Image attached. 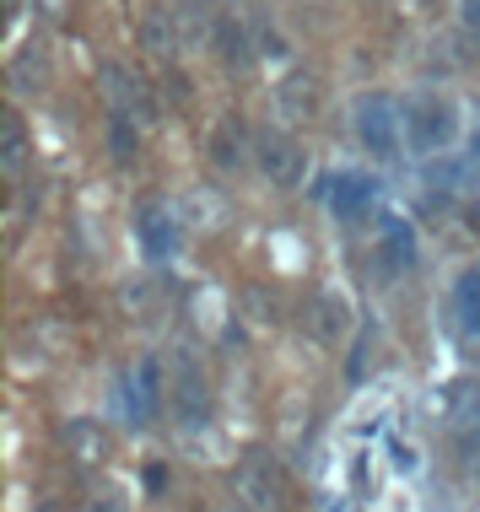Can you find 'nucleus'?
<instances>
[{"label":"nucleus","instance_id":"f257e3e1","mask_svg":"<svg viewBox=\"0 0 480 512\" xmlns=\"http://www.w3.org/2000/svg\"><path fill=\"white\" fill-rule=\"evenodd\" d=\"M232 496H238L243 512H276L281 507V464L265 448L243 453L232 464Z\"/></svg>","mask_w":480,"mask_h":512},{"label":"nucleus","instance_id":"f03ea898","mask_svg":"<svg viewBox=\"0 0 480 512\" xmlns=\"http://www.w3.org/2000/svg\"><path fill=\"white\" fill-rule=\"evenodd\" d=\"M400 108H394L383 92H362L356 98V135H362V146L373 151L378 162H394L400 157Z\"/></svg>","mask_w":480,"mask_h":512},{"label":"nucleus","instance_id":"7ed1b4c3","mask_svg":"<svg viewBox=\"0 0 480 512\" xmlns=\"http://www.w3.org/2000/svg\"><path fill=\"white\" fill-rule=\"evenodd\" d=\"M405 135H410V151H443L454 141V108L437 92H416L405 103Z\"/></svg>","mask_w":480,"mask_h":512},{"label":"nucleus","instance_id":"20e7f679","mask_svg":"<svg viewBox=\"0 0 480 512\" xmlns=\"http://www.w3.org/2000/svg\"><path fill=\"white\" fill-rule=\"evenodd\" d=\"M254 157H259V168H265V178L276 189H297V184H303V173H308L303 146H297L292 135H281V130H259L254 135Z\"/></svg>","mask_w":480,"mask_h":512},{"label":"nucleus","instance_id":"39448f33","mask_svg":"<svg viewBox=\"0 0 480 512\" xmlns=\"http://www.w3.org/2000/svg\"><path fill=\"white\" fill-rule=\"evenodd\" d=\"M216 54H222V65L232 76H249L254 71V33L243 27L238 17H216Z\"/></svg>","mask_w":480,"mask_h":512},{"label":"nucleus","instance_id":"423d86ee","mask_svg":"<svg viewBox=\"0 0 480 512\" xmlns=\"http://www.w3.org/2000/svg\"><path fill=\"white\" fill-rule=\"evenodd\" d=\"M157 399H162V362L157 356H146L141 367H135V378L125 383V405H130V421L146 426L157 415Z\"/></svg>","mask_w":480,"mask_h":512},{"label":"nucleus","instance_id":"0eeeda50","mask_svg":"<svg viewBox=\"0 0 480 512\" xmlns=\"http://www.w3.org/2000/svg\"><path fill=\"white\" fill-rule=\"evenodd\" d=\"M173 410H178V421H184L189 432H200L205 415H211V405H205V378L189 362L178 367V378H173Z\"/></svg>","mask_w":480,"mask_h":512},{"label":"nucleus","instance_id":"6e6552de","mask_svg":"<svg viewBox=\"0 0 480 512\" xmlns=\"http://www.w3.org/2000/svg\"><path fill=\"white\" fill-rule=\"evenodd\" d=\"M373 200H378V184H373L367 173H346V178L335 184V216H340V221H362Z\"/></svg>","mask_w":480,"mask_h":512},{"label":"nucleus","instance_id":"1a4fd4ad","mask_svg":"<svg viewBox=\"0 0 480 512\" xmlns=\"http://www.w3.org/2000/svg\"><path fill=\"white\" fill-rule=\"evenodd\" d=\"M135 232H141V243H146V254L152 259H168L173 248H178V227H173V216L168 211H141V221H135Z\"/></svg>","mask_w":480,"mask_h":512},{"label":"nucleus","instance_id":"9d476101","mask_svg":"<svg viewBox=\"0 0 480 512\" xmlns=\"http://www.w3.org/2000/svg\"><path fill=\"white\" fill-rule=\"evenodd\" d=\"M346 329H351L346 302H340L335 292H319V297H313V335H319L324 345H335V340H346Z\"/></svg>","mask_w":480,"mask_h":512},{"label":"nucleus","instance_id":"9b49d317","mask_svg":"<svg viewBox=\"0 0 480 512\" xmlns=\"http://www.w3.org/2000/svg\"><path fill=\"white\" fill-rule=\"evenodd\" d=\"M313 103H319V87H313L308 71H292V76L281 81V92H276L281 119H303V114H313Z\"/></svg>","mask_w":480,"mask_h":512},{"label":"nucleus","instance_id":"f8f14e48","mask_svg":"<svg viewBox=\"0 0 480 512\" xmlns=\"http://www.w3.org/2000/svg\"><path fill=\"white\" fill-rule=\"evenodd\" d=\"M65 448H71L81 464H103L108 459V437L92 421H65Z\"/></svg>","mask_w":480,"mask_h":512},{"label":"nucleus","instance_id":"ddd939ff","mask_svg":"<svg viewBox=\"0 0 480 512\" xmlns=\"http://www.w3.org/2000/svg\"><path fill=\"white\" fill-rule=\"evenodd\" d=\"M0 168L11 178L27 168V124L17 114H6V124H0Z\"/></svg>","mask_w":480,"mask_h":512},{"label":"nucleus","instance_id":"4468645a","mask_svg":"<svg viewBox=\"0 0 480 512\" xmlns=\"http://www.w3.org/2000/svg\"><path fill=\"white\" fill-rule=\"evenodd\" d=\"M454 308H459V329L480 335V270H464L454 286Z\"/></svg>","mask_w":480,"mask_h":512},{"label":"nucleus","instance_id":"2eb2a0df","mask_svg":"<svg viewBox=\"0 0 480 512\" xmlns=\"http://www.w3.org/2000/svg\"><path fill=\"white\" fill-rule=\"evenodd\" d=\"M108 92L119 98V114H125V108H135V119H146V114H152V103H146L141 81H135V76H125L119 65H108Z\"/></svg>","mask_w":480,"mask_h":512},{"label":"nucleus","instance_id":"dca6fc26","mask_svg":"<svg viewBox=\"0 0 480 512\" xmlns=\"http://www.w3.org/2000/svg\"><path fill=\"white\" fill-rule=\"evenodd\" d=\"M383 259H389L394 270H405L410 259H416V238H410L405 221H389V227H383Z\"/></svg>","mask_w":480,"mask_h":512},{"label":"nucleus","instance_id":"f3484780","mask_svg":"<svg viewBox=\"0 0 480 512\" xmlns=\"http://www.w3.org/2000/svg\"><path fill=\"white\" fill-rule=\"evenodd\" d=\"M38 71H44V49H22L17 60H11V87L17 92H38Z\"/></svg>","mask_w":480,"mask_h":512},{"label":"nucleus","instance_id":"a211bd4d","mask_svg":"<svg viewBox=\"0 0 480 512\" xmlns=\"http://www.w3.org/2000/svg\"><path fill=\"white\" fill-rule=\"evenodd\" d=\"M211 157L222 162V168H243V157H238V130H232V124H227L222 135H216V141H211Z\"/></svg>","mask_w":480,"mask_h":512},{"label":"nucleus","instance_id":"6ab92c4d","mask_svg":"<svg viewBox=\"0 0 480 512\" xmlns=\"http://www.w3.org/2000/svg\"><path fill=\"white\" fill-rule=\"evenodd\" d=\"M135 151V130H130V114H114V157H130Z\"/></svg>","mask_w":480,"mask_h":512},{"label":"nucleus","instance_id":"aec40b11","mask_svg":"<svg viewBox=\"0 0 480 512\" xmlns=\"http://www.w3.org/2000/svg\"><path fill=\"white\" fill-rule=\"evenodd\" d=\"M459 22L480 38V0H459Z\"/></svg>","mask_w":480,"mask_h":512},{"label":"nucleus","instance_id":"412c9836","mask_svg":"<svg viewBox=\"0 0 480 512\" xmlns=\"http://www.w3.org/2000/svg\"><path fill=\"white\" fill-rule=\"evenodd\" d=\"M394 469H400V475H416V453H410L405 442H394Z\"/></svg>","mask_w":480,"mask_h":512},{"label":"nucleus","instance_id":"4be33fe9","mask_svg":"<svg viewBox=\"0 0 480 512\" xmlns=\"http://www.w3.org/2000/svg\"><path fill=\"white\" fill-rule=\"evenodd\" d=\"M178 6H189V11H200V6H211V0H178Z\"/></svg>","mask_w":480,"mask_h":512}]
</instances>
